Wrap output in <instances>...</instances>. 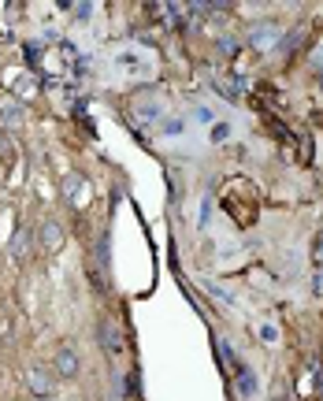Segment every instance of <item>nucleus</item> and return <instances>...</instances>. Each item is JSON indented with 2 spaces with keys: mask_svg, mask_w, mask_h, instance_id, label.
<instances>
[{
  "mask_svg": "<svg viewBox=\"0 0 323 401\" xmlns=\"http://www.w3.org/2000/svg\"><path fill=\"white\" fill-rule=\"evenodd\" d=\"M320 86H323V63H320Z\"/></svg>",
  "mask_w": 323,
  "mask_h": 401,
  "instance_id": "14",
  "label": "nucleus"
},
{
  "mask_svg": "<svg viewBox=\"0 0 323 401\" xmlns=\"http://www.w3.org/2000/svg\"><path fill=\"white\" fill-rule=\"evenodd\" d=\"M253 34H256V38H253V45H260V49H264V45H275V34H279V26H275V23H260V26H253Z\"/></svg>",
  "mask_w": 323,
  "mask_h": 401,
  "instance_id": "6",
  "label": "nucleus"
},
{
  "mask_svg": "<svg viewBox=\"0 0 323 401\" xmlns=\"http://www.w3.org/2000/svg\"><path fill=\"white\" fill-rule=\"evenodd\" d=\"M238 390H242V398H253L256 394V376L245 368V364H238Z\"/></svg>",
  "mask_w": 323,
  "mask_h": 401,
  "instance_id": "5",
  "label": "nucleus"
},
{
  "mask_svg": "<svg viewBox=\"0 0 323 401\" xmlns=\"http://www.w3.org/2000/svg\"><path fill=\"white\" fill-rule=\"evenodd\" d=\"M126 398H137V376H126Z\"/></svg>",
  "mask_w": 323,
  "mask_h": 401,
  "instance_id": "13",
  "label": "nucleus"
},
{
  "mask_svg": "<svg viewBox=\"0 0 323 401\" xmlns=\"http://www.w3.org/2000/svg\"><path fill=\"white\" fill-rule=\"evenodd\" d=\"M52 371H56L60 379H78V371H82L78 353L71 350V345H60V350H56V360H52Z\"/></svg>",
  "mask_w": 323,
  "mask_h": 401,
  "instance_id": "2",
  "label": "nucleus"
},
{
  "mask_svg": "<svg viewBox=\"0 0 323 401\" xmlns=\"http://www.w3.org/2000/svg\"><path fill=\"white\" fill-rule=\"evenodd\" d=\"M26 382H30V390H34V394H38L41 401L49 398V390H52V387H49V376H45L41 368H30V371H26Z\"/></svg>",
  "mask_w": 323,
  "mask_h": 401,
  "instance_id": "4",
  "label": "nucleus"
},
{
  "mask_svg": "<svg viewBox=\"0 0 323 401\" xmlns=\"http://www.w3.org/2000/svg\"><path fill=\"white\" fill-rule=\"evenodd\" d=\"M275 401H290V382H279V387H275Z\"/></svg>",
  "mask_w": 323,
  "mask_h": 401,
  "instance_id": "12",
  "label": "nucleus"
},
{
  "mask_svg": "<svg viewBox=\"0 0 323 401\" xmlns=\"http://www.w3.org/2000/svg\"><path fill=\"white\" fill-rule=\"evenodd\" d=\"M256 339H260L264 345H275V342H279V331H275L271 323H264V327H260V334H256Z\"/></svg>",
  "mask_w": 323,
  "mask_h": 401,
  "instance_id": "9",
  "label": "nucleus"
},
{
  "mask_svg": "<svg viewBox=\"0 0 323 401\" xmlns=\"http://www.w3.org/2000/svg\"><path fill=\"white\" fill-rule=\"evenodd\" d=\"M41 245H45L49 253H56L60 245H63V231H60V223H56V220H49V223L41 227Z\"/></svg>",
  "mask_w": 323,
  "mask_h": 401,
  "instance_id": "3",
  "label": "nucleus"
},
{
  "mask_svg": "<svg viewBox=\"0 0 323 401\" xmlns=\"http://www.w3.org/2000/svg\"><path fill=\"white\" fill-rule=\"evenodd\" d=\"M238 49H242V41H230V38H223V41H219V52H227V56H234Z\"/></svg>",
  "mask_w": 323,
  "mask_h": 401,
  "instance_id": "10",
  "label": "nucleus"
},
{
  "mask_svg": "<svg viewBox=\"0 0 323 401\" xmlns=\"http://www.w3.org/2000/svg\"><path fill=\"white\" fill-rule=\"evenodd\" d=\"M26 238H30V234H26V227H19V234H15V242H12V257L15 260L26 257Z\"/></svg>",
  "mask_w": 323,
  "mask_h": 401,
  "instance_id": "8",
  "label": "nucleus"
},
{
  "mask_svg": "<svg viewBox=\"0 0 323 401\" xmlns=\"http://www.w3.org/2000/svg\"><path fill=\"white\" fill-rule=\"evenodd\" d=\"M312 264H316V268H323V234L316 238V249H312Z\"/></svg>",
  "mask_w": 323,
  "mask_h": 401,
  "instance_id": "11",
  "label": "nucleus"
},
{
  "mask_svg": "<svg viewBox=\"0 0 323 401\" xmlns=\"http://www.w3.org/2000/svg\"><path fill=\"white\" fill-rule=\"evenodd\" d=\"M100 350H104L108 357H123L126 339H123V327L115 320H100Z\"/></svg>",
  "mask_w": 323,
  "mask_h": 401,
  "instance_id": "1",
  "label": "nucleus"
},
{
  "mask_svg": "<svg viewBox=\"0 0 323 401\" xmlns=\"http://www.w3.org/2000/svg\"><path fill=\"white\" fill-rule=\"evenodd\" d=\"M216 350H219V357H223V364H227V368H234V371H238V364H242V360L234 357V350H230V345H227L223 339H216Z\"/></svg>",
  "mask_w": 323,
  "mask_h": 401,
  "instance_id": "7",
  "label": "nucleus"
},
{
  "mask_svg": "<svg viewBox=\"0 0 323 401\" xmlns=\"http://www.w3.org/2000/svg\"><path fill=\"white\" fill-rule=\"evenodd\" d=\"M45 401H52V398H45Z\"/></svg>",
  "mask_w": 323,
  "mask_h": 401,
  "instance_id": "15",
  "label": "nucleus"
}]
</instances>
